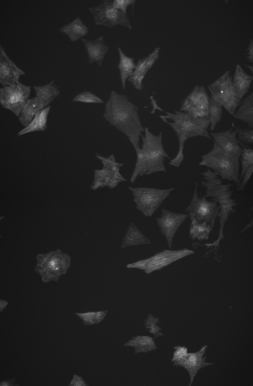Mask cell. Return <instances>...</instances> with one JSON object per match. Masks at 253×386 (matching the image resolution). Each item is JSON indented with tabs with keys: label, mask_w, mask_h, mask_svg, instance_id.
<instances>
[{
	"label": "cell",
	"mask_w": 253,
	"mask_h": 386,
	"mask_svg": "<svg viewBox=\"0 0 253 386\" xmlns=\"http://www.w3.org/2000/svg\"><path fill=\"white\" fill-rule=\"evenodd\" d=\"M253 76L249 75L238 64L237 65L232 86L233 92L238 99L241 101L249 90Z\"/></svg>",
	"instance_id": "44dd1931"
},
{
	"label": "cell",
	"mask_w": 253,
	"mask_h": 386,
	"mask_svg": "<svg viewBox=\"0 0 253 386\" xmlns=\"http://www.w3.org/2000/svg\"><path fill=\"white\" fill-rule=\"evenodd\" d=\"M50 109V106H47L36 113L31 121L24 129L20 131L17 135L36 132L43 131L47 128V116Z\"/></svg>",
	"instance_id": "cb8c5ba5"
},
{
	"label": "cell",
	"mask_w": 253,
	"mask_h": 386,
	"mask_svg": "<svg viewBox=\"0 0 253 386\" xmlns=\"http://www.w3.org/2000/svg\"><path fill=\"white\" fill-rule=\"evenodd\" d=\"M47 106L42 100L36 96L29 98L21 110L18 118L19 122L26 127L31 121L37 112Z\"/></svg>",
	"instance_id": "7402d4cb"
},
{
	"label": "cell",
	"mask_w": 253,
	"mask_h": 386,
	"mask_svg": "<svg viewBox=\"0 0 253 386\" xmlns=\"http://www.w3.org/2000/svg\"><path fill=\"white\" fill-rule=\"evenodd\" d=\"M31 87L20 82L0 88V104L19 116L21 110L29 99Z\"/></svg>",
	"instance_id": "7c38bea8"
},
{
	"label": "cell",
	"mask_w": 253,
	"mask_h": 386,
	"mask_svg": "<svg viewBox=\"0 0 253 386\" xmlns=\"http://www.w3.org/2000/svg\"><path fill=\"white\" fill-rule=\"evenodd\" d=\"M197 185L196 183L193 197L185 211L191 220L195 218L199 222L206 221L213 227L219 212V205L214 201L207 200L204 196L199 198Z\"/></svg>",
	"instance_id": "4fadbf2b"
},
{
	"label": "cell",
	"mask_w": 253,
	"mask_h": 386,
	"mask_svg": "<svg viewBox=\"0 0 253 386\" xmlns=\"http://www.w3.org/2000/svg\"><path fill=\"white\" fill-rule=\"evenodd\" d=\"M245 65L247 66L251 70L252 73H253V66H252L247 65L246 64Z\"/></svg>",
	"instance_id": "f6af8a7d"
},
{
	"label": "cell",
	"mask_w": 253,
	"mask_h": 386,
	"mask_svg": "<svg viewBox=\"0 0 253 386\" xmlns=\"http://www.w3.org/2000/svg\"><path fill=\"white\" fill-rule=\"evenodd\" d=\"M237 130L230 129L223 132H211L210 135L213 138V144L228 154L240 157L242 148L236 137Z\"/></svg>",
	"instance_id": "e0dca14e"
},
{
	"label": "cell",
	"mask_w": 253,
	"mask_h": 386,
	"mask_svg": "<svg viewBox=\"0 0 253 386\" xmlns=\"http://www.w3.org/2000/svg\"><path fill=\"white\" fill-rule=\"evenodd\" d=\"M82 40L86 49L89 63L96 62L101 67L109 49L104 43L103 37L100 36L94 41L85 39H82Z\"/></svg>",
	"instance_id": "ffe728a7"
},
{
	"label": "cell",
	"mask_w": 253,
	"mask_h": 386,
	"mask_svg": "<svg viewBox=\"0 0 253 386\" xmlns=\"http://www.w3.org/2000/svg\"><path fill=\"white\" fill-rule=\"evenodd\" d=\"M72 102L104 103V101L101 98L88 91L83 92L78 94L73 99Z\"/></svg>",
	"instance_id": "e575fe53"
},
{
	"label": "cell",
	"mask_w": 253,
	"mask_h": 386,
	"mask_svg": "<svg viewBox=\"0 0 253 386\" xmlns=\"http://www.w3.org/2000/svg\"><path fill=\"white\" fill-rule=\"evenodd\" d=\"M239 143H240L242 146V152L241 155L242 171L237 185L240 182L241 180L246 171L250 167L253 166V149L251 147L246 145H244L240 142H239Z\"/></svg>",
	"instance_id": "d6a6232c"
},
{
	"label": "cell",
	"mask_w": 253,
	"mask_h": 386,
	"mask_svg": "<svg viewBox=\"0 0 253 386\" xmlns=\"http://www.w3.org/2000/svg\"><path fill=\"white\" fill-rule=\"evenodd\" d=\"M207 347L208 346L206 345L197 352H188L186 357L180 366L185 369L189 373V386L192 385L195 377L201 369L214 364V363L208 362L206 361V357L204 355Z\"/></svg>",
	"instance_id": "ac0fdd59"
},
{
	"label": "cell",
	"mask_w": 253,
	"mask_h": 386,
	"mask_svg": "<svg viewBox=\"0 0 253 386\" xmlns=\"http://www.w3.org/2000/svg\"><path fill=\"white\" fill-rule=\"evenodd\" d=\"M191 221L189 237L192 240L198 239L200 241L208 240L213 228L211 225L206 221L199 222L195 218Z\"/></svg>",
	"instance_id": "f546056e"
},
{
	"label": "cell",
	"mask_w": 253,
	"mask_h": 386,
	"mask_svg": "<svg viewBox=\"0 0 253 386\" xmlns=\"http://www.w3.org/2000/svg\"><path fill=\"white\" fill-rule=\"evenodd\" d=\"M24 74V72L8 57L0 45V84L3 87L16 84Z\"/></svg>",
	"instance_id": "2e32d148"
},
{
	"label": "cell",
	"mask_w": 253,
	"mask_h": 386,
	"mask_svg": "<svg viewBox=\"0 0 253 386\" xmlns=\"http://www.w3.org/2000/svg\"><path fill=\"white\" fill-rule=\"evenodd\" d=\"M88 28L83 23L80 17L76 18L74 21L61 29L60 31L66 34L72 42L78 41L88 34Z\"/></svg>",
	"instance_id": "83f0119b"
},
{
	"label": "cell",
	"mask_w": 253,
	"mask_h": 386,
	"mask_svg": "<svg viewBox=\"0 0 253 386\" xmlns=\"http://www.w3.org/2000/svg\"><path fill=\"white\" fill-rule=\"evenodd\" d=\"M120 56L118 68L120 70V78L124 90L126 89V82L130 77L136 67L134 58L126 55L120 48H118Z\"/></svg>",
	"instance_id": "4316f807"
},
{
	"label": "cell",
	"mask_w": 253,
	"mask_h": 386,
	"mask_svg": "<svg viewBox=\"0 0 253 386\" xmlns=\"http://www.w3.org/2000/svg\"><path fill=\"white\" fill-rule=\"evenodd\" d=\"M96 157L103 164L102 169L94 171V180L90 186L92 190H96L104 187L112 189L122 182L127 181L120 172L121 167L124 163H118L114 154L105 157L96 153Z\"/></svg>",
	"instance_id": "52a82bcc"
},
{
	"label": "cell",
	"mask_w": 253,
	"mask_h": 386,
	"mask_svg": "<svg viewBox=\"0 0 253 386\" xmlns=\"http://www.w3.org/2000/svg\"><path fill=\"white\" fill-rule=\"evenodd\" d=\"M209 98L204 87L196 86L182 102L180 110L195 117L208 119Z\"/></svg>",
	"instance_id": "5bb4252c"
},
{
	"label": "cell",
	"mask_w": 253,
	"mask_h": 386,
	"mask_svg": "<svg viewBox=\"0 0 253 386\" xmlns=\"http://www.w3.org/2000/svg\"><path fill=\"white\" fill-rule=\"evenodd\" d=\"M151 242V241L138 229L135 224L131 222L129 225L123 238L120 248L123 249L132 246L149 244Z\"/></svg>",
	"instance_id": "603a6c76"
},
{
	"label": "cell",
	"mask_w": 253,
	"mask_h": 386,
	"mask_svg": "<svg viewBox=\"0 0 253 386\" xmlns=\"http://www.w3.org/2000/svg\"><path fill=\"white\" fill-rule=\"evenodd\" d=\"M124 346L134 348L135 353H147L157 349L153 338L147 336H134L125 343Z\"/></svg>",
	"instance_id": "d4e9b609"
},
{
	"label": "cell",
	"mask_w": 253,
	"mask_h": 386,
	"mask_svg": "<svg viewBox=\"0 0 253 386\" xmlns=\"http://www.w3.org/2000/svg\"><path fill=\"white\" fill-rule=\"evenodd\" d=\"M144 136H141L142 147L136 151V164L130 178L132 183L139 176L166 171L164 160L169 157L163 146L162 132L155 135L148 127L144 128Z\"/></svg>",
	"instance_id": "3957f363"
},
{
	"label": "cell",
	"mask_w": 253,
	"mask_h": 386,
	"mask_svg": "<svg viewBox=\"0 0 253 386\" xmlns=\"http://www.w3.org/2000/svg\"><path fill=\"white\" fill-rule=\"evenodd\" d=\"M188 216L187 214L174 213L162 209L161 216L156 219L157 224L165 237L170 249L175 234Z\"/></svg>",
	"instance_id": "9a60e30c"
},
{
	"label": "cell",
	"mask_w": 253,
	"mask_h": 386,
	"mask_svg": "<svg viewBox=\"0 0 253 386\" xmlns=\"http://www.w3.org/2000/svg\"><path fill=\"white\" fill-rule=\"evenodd\" d=\"M160 322L159 319L156 316L148 314L144 320V326L146 329L155 336V338L164 336L161 332L162 329L157 324Z\"/></svg>",
	"instance_id": "836d02e7"
},
{
	"label": "cell",
	"mask_w": 253,
	"mask_h": 386,
	"mask_svg": "<svg viewBox=\"0 0 253 386\" xmlns=\"http://www.w3.org/2000/svg\"><path fill=\"white\" fill-rule=\"evenodd\" d=\"M160 111L166 113L160 115L162 120L170 125L175 132L179 142V149L175 157L169 164L179 167L184 159L183 149L185 141L193 137L203 136L211 139L208 131L210 125L209 119L197 117L183 111H175L170 113L160 108Z\"/></svg>",
	"instance_id": "7a4b0ae2"
},
{
	"label": "cell",
	"mask_w": 253,
	"mask_h": 386,
	"mask_svg": "<svg viewBox=\"0 0 253 386\" xmlns=\"http://www.w3.org/2000/svg\"><path fill=\"white\" fill-rule=\"evenodd\" d=\"M108 310L87 312L85 313H75L80 317L85 325L97 324L102 322L105 317Z\"/></svg>",
	"instance_id": "1f68e13d"
},
{
	"label": "cell",
	"mask_w": 253,
	"mask_h": 386,
	"mask_svg": "<svg viewBox=\"0 0 253 386\" xmlns=\"http://www.w3.org/2000/svg\"><path fill=\"white\" fill-rule=\"evenodd\" d=\"M36 259L35 271L44 283L58 281L67 273L71 264L70 256L60 249L39 254Z\"/></svg>",
	"instance_id": "5b68a950"
},
{
	"label": "cell",
	"mask_w": 253,
	"mask_h": 386,
	"mask_svg": "<svg viewBox=\"0 0 253 386\" xmlns=\"http://www.w3.org/2000/svg\"><path fill=\"white\" fill-rule=\"evenodd\" d=\"M232 80L229 71H227L215 82L208 86V88L211 93V98L233 116L241 101L233 92Z\"/></svg>",
	"instance_id": "9c48e42d"
},
{
	"label": "cell",
	"mask_w": 253,
	"mask_h": 386,
	"mask_svg": "<svg viewBox=\"0 0 253 386\" xmlns=\"http://www.w3.org/2000/svg\"><path fill=\"white\" fill-rule=\"evenodd\" d=\"M133 196L136 208L145 216H151L174 189L129 187Z\"/></svg>",
	"instance_id": "8992f818"
},
{
	"label": "cell",
	"mask_w": 253,
	"mask_h": 386,
	"mask_svg": "<svg viewBox=\"0 0 253 386\" xmlns=\"http://www.w3.org/2000/svg\"><path fill=\"white\" fill-rule=\"evenodd\" d=\"M16 385V379L0 382V386H13Z\"/></svg>",
	"instance_id": "b9f144b4"
},
{
	"label": "cell",
	"mask_w": 253,
	"mask_h": 386,
	"mask_svg": "<svg viewBox=\"0 0 253 386\" xmlns=\"http://www.w3.org/2000/svg\"><path fill=\"white\" fill-rule=\"evenodd\" d=\"M194 253V251L187 248L178 250H164L148 258L128 264L126 267L127 268L140 269L146 274H150Z\"/></svg>",
	"instance_id": "30bf717a"
},
{
	"label": "cell",
	"mask_w": 253,
	"mask_h": 386,
	"mask_svg": "<svg viewBox=\"0 0 253 386\" xmlns=\"http://www.w3.org/2000/svg\"><path fill=\"white\" fill-rule=\"evenodd\" d=\"M138 108L127 97L112 91L106 103L103 117L111 125L124 133L135 151L140 148L139 138L144 132L138 113Z\"/></svg>",
	"instance_id": "6da1fadb"
},
{
	"label": "cell",
	"mask_w": 253,
	"mask_h": 386,
	"mask_svg": "<svg viewBox=\"0 0 253 386\" xmlns=\"http://www.w3.org/2000/svg\"><path fill=\"white\" fill-rule=\"evenodd\" d=\"M135 0H114L113 1V6L118 9L122 10L124 13H126L127 7L131 4H134Z\"/></svg>",
	"instance_id": "74e56055"
},
{
	"label": "cell",
	"mask_w": 253,
	"mask_h": 386,
	"mask_svg": "<svg viewBox=\"0 0 253 386\" xmlns=\"http://www.w3.org/2000/svg\"><path fill=\"white\" fill-rule=\"evenodd\" d=\"M151 104L153 106V109L151 111V113H154L156 109H158L159 106L158 105L156 100L154 98L153 96H150Z\"/></svg>",
	"instance_id": "7bdbcfd3"
},
{
	"label": "cell",
	"mask_w": 253,
	"mask_h": 386,
	"mask_svg": "<svg viewBox=\"0 0 253 386\" xmlns=\"http://www.w3.org/2000/svg\"><path fill=\"white\" fill-rule=\"evenodd\" d=\"M204 181L202 185L205 188V197H211V200L219 204V206H236L237 205L235 199L231 197L233 191L230 187L233 185L231 184H223L219 175L210 169L203 173H201Z\"/></svg>",
	"instance_id": "ba28073f"
},
{
	"label": "cell",
	"mask_w": 253,
	"mask_h": 386,
	"mask_svg": "<svg viewBox=\"0 0 253 386\" xmlns=\"http://www.w3.org/2000/svg\"><path fill=\"white\" fill-rule=\"evenodd\" d=\"M238 141L245 144L252 145L253 143V128L240 129L237 130Z\"/></svg>",
	"instance_id": "8d00e7d4"
},
{
	"label": "cell",
	"mask_w": 253,
	"mask_h": 386,
	"mask_svg": "<svg viewBox=\"0 0 253 386\" xmlns=\"http://www.w3.org/2000/svg\"><path fill=\"white\" fill-rule=\"evenodd\" d=\"M112 3V0H105L98 6L88 8L94 17L95 24L109 28L120 25L131 30L132 27L127 14L115 8Z\"/></svg>",
	"instance_id": "8fae6325"
},
{
	"label": "cell",
	"mask_w": 253,
	"mask_h": 386,
	"mask_svg": "<svg viewBox=\"0 0 253 386\" xmlns=\"http://www.w3.org/2000/svg\"><path fill=\"white\" fill-rule=\"evenodd\" d=\"M4 218V216H0V221Z\"/></svg>",
	"instance_id": "bcb514c9"
},
{
	"label": "cell",
	"mask_w": 253,
	"mask_h": 386,
	"mask_svg": "<svg viewBox=\"0 0 253 386\" xmlns=\"http://www.w3.org/2000/svg\"><path fill=\"white\" fill-rule=\"evenodd\" d=\"M234 117L246 123L249 128L253 127V93L242 101Z\"/></svg>",
	"instance_id": "484cf974"
},
{
	"label": "cell",
	"mask_w": 253,
	"mask_h": 386,
	"mask_svg": "<svg viewBox=\"0 0 253 386\" xmlns=\"http://www.w3.org/2000/svg\"><path fill=\"white\" fill-rule=\"evenodd\" d=\"M174 349L171 362L173 365L180 367L181 364L187 356L188 349L187 347L183 346H175Z\"/></svg>",
	"instance_id": "d590c367"
},
{
	"label": "cell",
	"mask_w": 253,
	"mask_h": 386,
	"mask_svg": "<svg viewBox=\"0 0 253 386\" xmlns=\"http://www.w3.org/2000/svg\"><path fill=\"white\" fill-rule=\"evenodd\" d=\"M240 157L228 154L213 144L211 150L202 156L200 165L212 169L221 179L233 181L238 184L239 180Z\"/></svg>",
	"instance_id": "277c9868"
},
{
	"label": "cell",
	"mask_w": 253,
	"mask_h": 386,
	"mask_svg": "<svg viewBox=\"0 0 253 386\" xmlns=\"http://www.w3.org/2000/svg\"><path fill=\"white\" fill-rule=\"evenodd\" d=\"M222 114V106L209 98V120L211 130H213L215 126L220 121Z\"/></svg>",
	"instance_id": "4dcf8cb0"
},
{
	"label": "cell",
	"mask_w": 253,
	"mask_h": 386,
	"mask_svg": "<svg viewBox=\"0 0 253 386\" xmlns=\"http://www.w3.org/2000/svg\"><path fill=\"white\" fill-rule=\"evenodd\" d=\"M160 48H155L147 57L138 60L132 76L128 79L135 88L138 90L143 89L142 80L148 70L159 58Z\"/></svg>",
	"instance_id": "d6986e66"
},
{
	"label": "cell",
	"mask_w": 253,
	"mask_h": 386,
	"mask_svg": "<svg viewBox=\"0 0 253 386\" xmlns=\"http://www.w3.org/2000/svg\"><path fill=\"white\" fill-rule=\"evenodd\" d=\"M34 89L36 97L42 100L47 106L60 95L59 87L54 84V81L42 86H35Z\"/></svg>",
	"instance_id": "f1b7e54d"
},
{
	"label": "cell",
	"mask_w": 253,
	"mask_h": 386,
	"mask_svg": "<svg viewBox=\"0 0 253 386\" xmlns=\"http://www.w3.org/2000/svg\"><path fill=\"white\" fill-rule=\"evenodd\" d=\"M8 303L5 300L0 299V312H2L7 306Z\"/></svg>",
	"instance_id": "ee69618b"
},
{
	"label": "cell",
	"mask_w": 253,
	"mask_h": 386,
	"mask_svg": "<svg viewBox=\"0 0 253 386\" xmlns=\"http://www.w3.org/2000/svg\"><path fill=\"white\" fill-rule=\"evenodd\" d=\"M69 386H87L88 385L84 380L77 375H74L69 384Z\"/></svg>",
	"instance_id": "ab89813d"
},
{
	"label": "cell",
	"mask_w": 253,
	"mask_h": 386,
	"mask_svg": "<svg viewBox=\"0 0 253 386\" xmlns=\"http://www.w3.org/2000/svg\"><path fill=\"white\" fill-rule=\"evenodd\" d=\"M244 56L246 58L248 61L251 63L253 62V41L252 39L249 40V44L246 49V52L244 54Z\"/></svg>",
	"instance_id": "60d3db41"
},
{
	"label": "cell",
	"mask_w": 253,
	"mask_h": 386,
	"mask_svg": "<svg viewBox=\"0 0 253 386\" xmlns=\"http://www.w3.org/2000/svg\"><path fill=\"white\" fill-rule=\"evenodd\" d=\"M253 171V166L250 167L242 177L241 182L237 186L239 190H243L247 185Z\"/></svg>",
	"instance_id": "f35d334b"
}]
</instances>
